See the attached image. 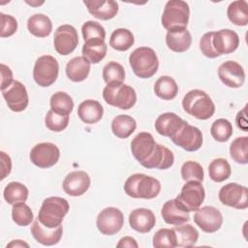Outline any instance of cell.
<instances>
[{"label": "cell", "instance_id": "cell-14", "mask_svg": "<svg viewBox=\"0 0 248 248\" xmlns=\"http://www.w3.org/2000/svg\"><path fill=\"white\" fill-rule=\"evenodd\" d=\"M194 222L202 232L212 233L222 227L223 216L221 211L216 207L205 205L196 210Z\"/></svg>", "mask_w": 248, "mask_h": 248}, {"label": "cell", "instance_id": "cell-3", "mask_svg": "<svg viewBox=\"0 0 248 248\" xmlns=\"http://www.w3.org/2000/svg\"><path fill=\"white\" fill-rule=\"evenodd\" d=\"M183 109L200 120L209 119L215 112V105L207 93L201 89H192L182 100Z\"/></svg>", "mask_w": 248, "mask_h": 248}, {"label": "cell", "instance_id": "cell-48", "mask_svg": "<svg viewBox=\"0 0 248 248\" xmlns=\"http://www.w3.org/2000/svg\"><path fill=\"white\" fill-rule=\"evenodd\" d=\"M1 90L6 89L8 86H10L13 81V72L11 68L4 63H1Z\"/></svg>", "mask_w": 248, "mask_h": 248}, {"label": "cell", "instance_id": "cell-40", "mask_svg": "<svg viewBox=\"0 0 248 248\" xmlns=\"http://www.w3.org/2000/svg\"><path fill=\"white\" fill-rule=\"evenodd\" d=\"M210 134L215 140L225 142L232 135V125L228 119H216L210 127Z\"/></svg>", "mask_w": 248, "mask_h": 248}, {"label": "cell", "instance_id": "cell-39", "mask_svg": "<svg viewBox=\"0 0 248 248\" xmlns=\"http://www.w3.org/2000/svg\"><path fill=\"white\" fill-rule=\"evenodd\" d=\"M103 78L107 85L123 83L125 79V70L121 64L115 61H109L103 68Z\"/></svg>", "mask_w": 248, "mask_h": 248}, {"label": "cell", "instance_id": "cell-21", "mask_svg": "<svg viewBox=\"0 0 248 248\" xmlns=\"http://www.w3.org/2000/svg\"><path fill=\"white\" fill-rule=\"evenodd\" d=\"M88 12L96 18L108 20L118 13V3L113 0H86L83 1Z\"/></svg>", "mask_w": 248, "mask_h": 248}, {"label": "cell", "instance_id": "cell-45", "mask_svg": "<svg viewBox=\"0 0 248 248\" xmlns=\"http://www.w3.org/2000/svg\"><path fill=\"white\" fill-rule=\"evenodd\" d=\"M81 33L83 36V40L88 41L90 39H102L106 38V30L105 28L97 21L88 20L83 23L81 26Z\"/></svg>", "mask_w": 248, "mask_h": 248}, {"label": "cell", "instance_id": "cell-43", "mask_svg": "<svg viewBox=\"0 0 248 248\" xmlns=\"http://www.w3.org/2000/svg\"><path fill=\"white\" fill-rule=\"evenodd\" d=\"M152 245L156 248L177 247L176 234L173 229H160L153 235Z\"/></svg>", "mask_w": 248, "mask_h": 248}, {"label": "cell", "instance_id": "cell-49", "mask_svg": "<svg viewBox=\"0 0 248 248\" xmlns=\"http://www.w3.org/2000/svg\"><path fill=\"white\" fill-rule=\"evenodd\" d=\"M1 158V176L0 179L3 180L6 176H8L12 170V160L10 156L4 151H0Z\"/></svg>", "mask_w": 248, "mask_h": 248}, {"label": "cell", "instance_id": "cell-31", "mask_svg": "<svg viewBox=\"0 0 248 248\" xmlns=\"http://www.w3.org/2000/svg\"><path fill=\"white\" fill-rule=\"evenodd\" d=\"M153 89L157 97L166 101L174 99L178 93V85L170 76L160 77L155 81Z\"/></svg>", "mask_w": 248, "mask_h": 248}, {"label": "cell", "instance_id": "cell-28", "mask_svg": "<svg viewBox=\"0 0 248 248\" xmlns=\"http://www.w3.org/2000/svg\"><path fill=\"white\" fill-rule=\"evenodd\" d=\"M82 56L90 63L97 64L101 62L108 51L107 44L102 39H90L84 42L82 46Z\"/></svg>", "mask_w": 248, "mask_h": 248}, {"label": "cell", "instance_id": "cell-36", "mask_svg": "<svg viewBox=\"0 0 248 248\" xmlns=\"http://www.w3.org/2000/svg\"><path fill=\"white\" fill-rule=\"evenodd\" d=\"M209 178L214 182H223L232 174V168L224 158H216L208 166Z\"/></svg>", "mask_w": 248, "mask_h": 248}, {"label": "cell", "instance_id": "cell-53", "mask_svg": "<svg viewBox=\"0 0 248 248\" xmlns=\"http://www.w3.org/2000/svg\"><path fill=\"white\" fill-rule=\"evenodd\" d=\"M26 3H27V4H29V5H31V6H40V5L44 4V2H43V1H42V2H38V3H35V2H28V1H26Z\"/></svg>", "mask_w": 248, "mask_h": 248}, {"label": "cell", "instance_id": "cell-17", "mask_svg": "<svg viewBox=\"0 0 248 248\" xmlns=\"http://www.w3.org/2000/svg\"><path fill=\"white\" fill-rule=\"evenodd\" d=\"M217 73L220 80L228 87L239 88L244 84L245 72L243 67L236 61L228 60L222 63Z\"/></svg>", "mask_w": 248, "mask_h": 248}, {"label": "cell", "instance_id": "cell-52", "mask_svg": "<svg viewBox=\"0 0 248 248\" xmlns=\"http://www.w3.org/2000/svg\"><path fill=\"white\" fill-rule=\"evenodd\" d=\"M8 247H12V248H17V247H29V244L20 240V239H16V240H12L9 244H7V248Z\"/></svg>", "mask_w": 248, "mask_h": 248}, {"label": "cell", "instance_id": "cell-4", "mask_svg": "<svg viewBox=\"0 0 248 248\" xmlns=\"http://www.w3.org/2000/svg\"><path fill=\"white\" fill-rule=\"evenodd\" d=\"M129 64L137 77L140 78H149L157 73L159 60L153 48L140 46L130 54Z\"/></svg>", "mask_w": 248, "mask_h": 248}, {"label": "cell", "instance_id": "cell-44", "mask_svg": "<svg viewBox=\"0 0 248 248\" xmlns=\"http://www.w3.org/2000/svg\"><path fill=\"white\" fill-rule=\"evenodd\" d=\"M69 115H61L49 109L45 117L46 128L52 132H61L65 130L69 124Z\"/></svg>", "mask_w": 248, "mask_h": 248}, {"label": "cell", "instance_id": "cell-13", "mask_svg": "<svg viewBox=\"0 0 248 248\" xmlns=\"http://www.w3.org/2000/svg\"><path fill=\"white\" fill-rule=\"evenodd\" d=\"M60 157L59 148L52 142H40L30 151V160L33 165L41 169L54 166Z\"/></svg>", "mask_w": 248, "mask_h": 248}, {"label": "cell", "instance_id": "cell-2", "mask_svg": "<svg viewBox=\"0 0 248 248\" xmlns=\"http://www.w3.org/2000/svg\"><path fill=\"white\" fill-rule=\"evenodd\" d=\"M124 191L134 199L151 200L159 195L161 183L158 179L144 173H134L126 179Z\"/></svg>", "mask_w": 248, "mask_h": 248}, {"label": "cell", "instance_id": "cell-16", "mask_svg": "<svg viewBox=\"0 0 248 248\" xmlns=\"http://www.w3.org/2000/svg\"><path fill=\"white\" fill-rule=\"evenodd\" d=\"M1 91L2 96L11 110L20 112L27 108L29 103L28 93L26 87L20 81L14 80L10 86Z\"/></svg>", "mask_w": 248, "mask_h": 248}, {"label": "cell", "instance_id": "cell-22", "mask_svg": "<svg viewBox=\"0 0 248 248\" xmlns=\"http://www.w3.org/2000/svg\"><path fill=\"white\" fill-rule=\"evenodd\" d=\"M155 223L156 217L150 209L137 208L129 214L130 227L138 232H149L154 228Z\"/></svg>", "mask_w": 248, "mask_h": 248}, {"label": "cell", "instance_id": "cell-18", "mask_svg": "<svg viewBox=\"0 0 248 248\" xmlns=\"http://www.w3.org/2000/svg\"><path fill=\"white\" fill-rule=\"evenodd\" d=\"M91 184L90 176L83 170H75L66 175L62 187L64 192L72 197H78L89 189Z\"/></svg>", "mask_w": 248, "mask_h": 248}, {"label": "cell", "instance_id": "cell-8", "mask_svg": "<svg viewBox=\"0 0 248 248\" xmlns=\"http://www.w3.org/2000/svg\"><path fill=\"white\" fill-rule=\"evenodd\" d=\"M59 74V64L55 57L51 55L40 56L34 65L33 78L41 87H47L53 84Z\"/></svg>", "mask_w": 248, "mask_h": 248}, {"label": "cell", "instance_id": "cell-12", "mask_svg": "<svg viewBox=\"0 0 248 248\" xmlns=\"http://www.w3.org/2000/svg\"><path fill=\"white\" fill-rule=\"evenodd\" d=\"M124 225L123 213L116 207L108 206L104 208L97 216L96 226L99 232L105 235L117 233Z\"/></svg>", "mask_w": 248, "mask_h": 248}, {"label": "cell", "instance_id": "cell-30", "mask_svg": "<svg viewBox=\"0 0 248 248\" xmlns=\"http://www.w3.org/2000/svg\"><path fill=\"white\" fill-rule=\"evenodd\" d=\"M136 120L127 114H119L111 121L112 134L119 139L129 138L136 130Z\"/></svg>", "mask_w": 248, "mask_h": 248}, {"label": "cell", "instance_id": "cell-19", "mask_svg": "<svg viewBox=\"0 0 248 248\" xmlns=\"http://www.w3.org/2000/svg\"><path fill=\"white\" fill-rule=\"evenodd\" d=\"M212 44L219 55L230 54L235 51L239 46V37L231 29H221L213 33Z\"/></svg>", "mask_w": 248, "mask_h": 248}, {"label": "cell", "instance_id": "cell-5", "mask_svg": "<svg viewBox=\"0 0 248 248\" xmlns=\"http://www.w3.org/2000/svg\"><path fill=\"white\" fill-rule=\"evenodd\" d=\"M70 209L69 202L61 197H48L42 202L38 213V220L46 228L53 229L62 224Z\"/></svg>", "mask_w": 248, "mask_h": 248}, {"label": "cell", "instance_id": "cell-51", "mask_svg": "<svg viewBox=\"0 0 248 248\" xmlns=\"http://www.w3.org/2000/svg\"><path fill=\"white\" fill-rule=\"evenodd\" d=\"M117 247H135L138 248L139 244L136 239L132 236H124L122 237L119 242L116 244Z\"/></svg>", "mask_w": 248, "mask_h": 248}, {"label": "cell", "instance_id": "cell-24", "mask_svg": "<svg viewBox=\"0 0 248 248\" xmlns=\"http://www.w3.org/2000/svg\"><path fill=\"white\" fill-rule=\"evenodd\" d=\"M184 122L185 120L174 112H165L157 117L154 126L159 135L170 138Z\"/></svg>", "mask_w": 248, "mask_h": 248}, {"label": "cell", "instance_id": "cell-15", "mask_svg": "<svg viewBox=\"0 0 248 248\" xmlns=\"http://www.w3.org/2000/svg\"><path fill=\"white\" fill-rule=\"evenodd\" d=\"M78 45V36L76 28L70 24L59 26L53 36V46L60 55L72 53Z\"/></svg>", "mask_w": 248, "mask_h": 248}, {"label": "cell", "instance_id": "cell-11", "mask_svg": "<svg viewBox=\"0 0 248 248\" xmlns=\"http://www.w3.org/2000/svg\"><path fill=\"white\" fill-rule=\"evenodd\" d=\"M222 204L235 209H245L248 207V190L245 186L231 182L221 187L218 194Z\"/></svg>", "mask_w": 248, "mask_h": 248}, {"label": "cell", "instance_id": "cell-26", "mask_svg": "<svg viewBox=\"0 0 248 248\" xmlns=\"http://www.w3.org/2000/svg\"><path fill=\"white\" fill-rule=\"evenodd\" d=\"M166 44L168 47L174 52H184L191 46V33L187 30V28L170 30L166 35Z\"/></svg>", "mask_w": 248, "mask_h": 248}, {"label": "cell", "instance_id": "cell-38", "mask_svg": "<svg viewBox=\"0 0 248 248\" xmlns=\"http://www.w3.org/2000/svg\"><path fill=\"white\" fill-rule=\"evenodd\" d=\"M230 155L237 164L246 165L248 163V138L238 137L230 145Z\"/></svg>", "mask_w": 248, "mask_h": 248}, {"label": "cell", "instance_id": "cell-41", "mask_svg": "<svg viewBox=\"0 0 248 248\" xmlns=\"http://www.w3.org/2000/svg\"><path fill=\"white\" fill-rule=\"evenodd\" d=\"M12 219L17 226L25 227L31 224L34 214L29 205L25 202H18L12 207Z\"/></svg>", "mask_w": 248, "mask_h": 248}, {"label": "cell", "instance_id": "cell-9", "mask_svg": "<svg viewBox=\"0 0 248 248\" xmlns=\"http://www.w3.org/2000/svg\"><path fill=\"white\" fill-rule=\"evenodd\" d=\"M205 191L202 182L187 181L181 188L180 194L175 198L176 202L186 211H196L203 202Z\"/></svg>", "mask_w": 248, "mask_h": 248}, {"label": "cell", "instance_id": "cell-27", "mask_svg": "<svg viewBox=\"0 0 248 248\" xmlns=\"http://www.w3.org/2000/svg\"><path fill=\"white\" fill-rule=\"evenodd\" d=\"M90 62L83 56L72 58L66 65V75L74 82H80L86 79L90 73Z\"/></svg>", "mask_w": 248, "mask_h": 248}, {"label": "cell", "instance_id": "cell-35", "mask_svg": "<svg viewBox=\"0 0 248 248\" xmlns=\"http://www.w3.org/2000/svg\"><path fill=\"white\" fill-rule=\"evenodd\" d=\"M178 247H192L199 239V232L190 224H182L173 228Z\"/></svg>", "mask_w": 248, "mask_h": 248}, {"label": "cell", "instance_id": "cell-37", "mask_svg": "<svg viewBox=\"0 0 248 248\" xmlns=\"http://www.w3.org/2000/svg\"><path fill=\"white\" fill-rule=\"evenodd\" d=\"M50 109L55 113L61 115H69L74 108V101L72 97L62 91H58L54 93L49 100Z\"/></svg>", "mask_w": 248, "mask_h": 248}, {"label": "cell", "instance_id": "cell-7", "mask_svg": "<svg viewBox=\"0 0 248 248\" xmlns=\"http://www.w3.org/2000/svg\"><path fill=\"white\" fill-rule=\"evenodd\" d=\"M103 98L108 105L127 110L135 106L137 93L128 84H108L103 89Z\"/></svg>", "mask_w": 248, "mask_h": 248}, {"label": "cell", "instance_id": "cell-10", "mask_svg": "<svg viewBox=\"0 0 248 248\" xmlns=\"http://www.w3.org/2000/svg\"><path fill=\"white\" fill-rule=\"evenodd\" d=\"M172 142L182 149L195 152L202 145V134L201 130L185 121L170 138Z\"/></svg>", "mask_w": 248, "mask_h": 248}, {"label": "cell", "instance_id": "cell-33", "mask_svg": "<svg viewBox=\"0 0 248 248\" xmlns=\"http://www.w3.org/2000/svg\"><path fill=\"white\" fill-rule=\"evenodd\" d=\"M27 187L17 181H12L6 185L3 192V197L9 204H16L18 202H25L28 198Z\"/></svg>", "mask_w": 248, "mask_h": 248}, {"label": "cell", "instance_id": "cell-42", "mask_svg": "<svg viewBox=\"0 0 248 248\" xmlns=\"http://www.w3.org/2000/svg\"><path fill=\"white\" fill-rule=\"evenodd\" d=\"M181 177L184 181H198L202 182L204 177L203 168L196 161H186L183 163L181 170Z\"/></svg>", "mask_w": 248, "mask_h": 248}, {"label": "cell", "instance_id": "cell-29", "mask_svg": "<svg viewBox=\"0 0 248 248\" xmlns=\"http://www.w3.org/2000/svg\"><path fill=\"white\" fill-rule=\"evenodd\" d=\"M28 31L35 37L46 38L52 31L50 18L44 14H35L27 20Z\"/></svg>", "mask_w": 248, "mask_h": 248}, {"label": "cell", "instance_id": "cell-50", "mask_svg": "<svg viewBox=\"0 0 248 248\" xmlns=\"http://www.w3.org/2000/svg\"><path fill=\"white\" fill-rule=\"evenodd\" d=\"M235 122H236V125L239 129L243 130V131H247V121H246V107L238 111L237 115H236V118H235Z\"/></svg>", "mask_w": 248, "mask_h": 248}, {"label": "cell", "instance_id": "cell-32", "mask_svg": "<svg viewBox=\"0 0 248 248\" xmlns=\"http://www.w3.org/2000/svg\"><path fill=\"white\" fill-rule=\"evenodd\" d=\"M229 20L236 26H246L248 24V4L244 0L232 2L227 9Z\"/></svg>", "mask_w": 248, "mask_h": 248}, {"label": "cell", "instance_id": "cell-1", "mask_svg": "<svg viewBox=\"0 0 248 248\" xmlns=\"http://www.w3.org/2000/svg\"><path fill=\"white\" fill-rule=\"evenodd\" d=\"M131 152L135 159L146 169L168 170L174 163L170 149L155 141L147 132L139 133L131 141Z\"/></svg>", "mask_w": 248, "mask_h": 248}, {"label": "cell", "instance_id": "cell-23", "mask_svg": "<svg viewBox=\"0 0 248 248\" xmlns=\"http://www.w3.org/2000/svg\"><path fill=\"white\" fill-rule=\"evenodd\" d=\"M161 215L163 217V220L170 225L179 226L182 224H186L190 220L189 212L183 209L175 201L170 200L167 201L162 209H161Z\"/></svg>", "mask_w": 248, "mask_h": 248}, {"label": "cell", "instance_id": "cell-47", "mask_svg": "<svg viewBox=\"0 0 248 248\" xmlns=\"http://www.w3.org/2000/svg\"><path fill=\"white\" fill-rule=\"evenodd\" d=\"M213 33L214 32H212V31L207 32V33L203 34L200 40V49H201L202 53L207 58H216V57L220 56L214 49V46L212 44Z\"/></svg>", "mask_w": 248, "mask_h": 248}, {"label": "cell", "instance_id": "cell-34", "mask_svg": "<svg viewBox=\"0 0 248 248\" xmlns=\"http://www.w3.org/2000/svg\"><path fill=\"white\" fill-rule=\"evenodd\" d=\"M135 43V38L129 29L117 28L115 29L109 38V46L118 51L128 50Z\"/></svg>", "mask_w": 248, "mask_h": 248}, {"label": "cell", "instance_id": "cell-6", "mask_svg": "<svg viewBox=\"0 0 248 248\" xmlns=\"http://www.w3.org/2000/svg\"><path fill=\"white\" fill-rule=\"evenodd\" d=\"M190 17L189 5L182 0H170L165 5L161 17L162 25L168 31L186 29Z\"/></svg>", "mask_w": 248, "mask_h": 248}, {"label": "cell", "instance_id": "cell-46", "mask_svg": "<svg viewBox=\"0 0 248 248\" xmlns=\"http://www.w3.org/2000/svg\"><path fill=\"white\" fill-rule=\"evenodd\" d=\"M1 17V30L0 37L7 38L14 35L17 30V20L11 15L0 13Z\"/></svg>", "mask_w": 248, "mask_h": 248}, {"label": "cell", "instance_id": "cell-20", "mask_svg": "<svg viewBox=\"0 0 248 248\" xmlns=\"http://www.w3.org/2000/svg\"><path fill=\"white\" fill-rule=\"evenodd\" d=\"M30 232L37 242L45 246H51L57 244L60 241L63 234V228L62 225H60L56 228L49 229L45 227L37 219L33 222Z\"/></svg>", "mask_w": 248, "mask_h": 248}, {"label": "cell", "instance_id": "cell-25", "mask_svg": "<svg viewBox=\"0 0 248 248\" xmlns=\"http://www.w3.org/2000/svg\"><path fill=\"white\" fill-rule=\"evenodd\" d=\"M104 114L103 106L96 100L88 99L81 102L78 108V115L85 124H95L99 122Z\"/></svg>", "mask_w": 248, "mask_h": 248}]
</instances>
